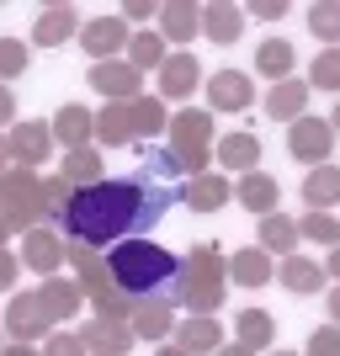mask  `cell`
<instances>
[{
    "mask_svg": "<svg viewBox=\"0 0 340 356\" xmlns=\"http://www.w3.org/2000/svg\"><path fill=\"white\" fill-rule=\"evenodd\" d=\"M138 154L144 165L133 176H106L70 197V208L59 213V234H70V245L112 250L122 239H144L170 213V202L186 197V170L170 149H138Z\"/></svg>",
    "mask_w": 340,
    "mask_h": 356,
    "instance_id": "cell-1",
    "label": "cell"
},
{
    "mask_svg": "<svg viewBox=\"0 0 340 356\" xmlns=\"http://www.w3.org/2000/svg\"><path fill=\"white\" fill-rule=\"evenodd\" d=\"M106 266H112V287H122L138 303V298H170L181 255H170L154 239H122L106 250Z\"/></svg>",
    "mask_w": 340,
    "mask_h": 356,
    "instance_id": "cell-2",
    "label": "cell"
},
{
    "mask_svg": "<svg viewBox=\"0 0 340 356\" xmlns=\"http://www.w3.org/2000/svg\"><path fill=\"white\" fill-rule=\"evenodd\" d=\"M223 293H229V255L202 239V245H192V250L181 255L170 303L186 309V314H218L223 309Z\"/></svg>",
    "mask_w": 340,
    "mask_h": 356,
    "instance_id": "cell-3",
    "label": "cell"
},
{
    "mask_svg": "<svg viewBox=\"0 0 340 356\" xmlns=\"http://www.w3.org/2000/svg\"><path fill=\"white\" fill-rule=\"evenodd\" d=\"M170 154L181 160L186 181L207 176V165H213V112L207 106H181L170 118Z\"/></svg>",
    "mask_w": 340,
    "mask_h": 356,
    "instance_id": "cell-4",
    "label": "cell"
},
{
    "mask_svg": "<svg viewBox=\"0 0 340 356\" xmlns=\"http://www.w3.org/2000/svg\"><path fill=\"white\" fill-rule=\"evenodd\" d=\"M0 218L11 223L16 234H32V229H43V176L38 170H22L11 165L6 176H0Z\"/></svg>",
    "mask_w": 340,
    "mask_h": 356,
    "instance_id": "cell-5",
    "label": "cell"
},
{
    "mask_svg": "<svg viewBox=\"0 0 340 356\" xmlns=\"http://www.w3.org/2000/svg\"><path fill=\"white\" fill-rule=\"evenodd\" d=\"M330 149H335V128H330L325 118H309V112H303V118L287 128V154L303 160L309 170L314 165H330Z\"/></svg>",
    "mask_w": 340,
    "mask_h": 356,
    "instance_id": "cell-6",
    "label": "cell"
},
{
    "mask_svg": "<svg viewBox=\"0 0 340 356\" xmlns=\"http://www.w3.org/2000/svg\"><path fill=\"white\" fill-rule=\"evenodd\" d=\"M128 43H133V32H128V22H122V16H90L86 27H80V48H86L96 64L122 59V54H128Z\"/></svg>",
    "mask_w": 340,
    "mask_h": 356,
    "instance_id": "cell-7",
    "label": "cell"
},
{
    "mask_svg": "<svg viewBox=\"0 0 340 356\" xmlns=\"http://www.w3.org/2000/svg\"><path fill=\"white\" fill-rule=\"evenodd\" d=\"M90 90L106 96V102H138L144 96V70H133L128 59H106V64H90Z\"/></svg>",
    "mask_w": 340,
    "mask_h": 356,
    "instance_id": "cell-8",
    "label": "cell"
},
{
    "mask_svg": "<svg viewBox=\"0 0 340 356\" xmlns=\"http://www.w3.org/2000/svg\"><path fill=\"white\" fill-rule=\"evenodd\" d=\"M6 144H11V165L38 170V165L54 154V128H48L43 118H27V122H16L11 134H6Z\"/></svg>",
    "mask_w": 340,
    "mask_h": 356,
    "instance_id": "cell-9",
    "label": "cell"
},
{
    "mask_svg": "<svg viewBox=\"0 0 340 356\" xmlns=\"http://www.w3.org/2000/svg\"><path fill=\"white\" fill-rule=\"evenodd\" d=\"M207 106H213V112H250L255 106V80L245 70H213V80H207Z\"/></svg>",
    "mask_w": 340,
    "mask_h": 356,
    "instance_id": "cell-10",
    "label": "cell"
},
{
    "mask_svg": "<svg viewBox=\"0 0 340 356\" xmlns=\"http://www.w3.org/2000/svg\"><path fill=\"white\" fill-rule=\"evenodd\" d=\"M170 325H176V303H170V298H138L133 319H128L133 341H154V346L170 341Z\"/></svg>",
    "mask_w": 340,
    "mask_h": 356,
    "instance_id": "cell-11",
    "label": "cell"
},
{
    "mask_svg": "<svg viewBox=\"0 0 340 356\" xmlns=\"http://www.w3.org/2000/svg\"><path fill=\"white\" fill-rule=\"evenodd\" d=\"M64 255H70V245H64L54 229H32V234H22V266L38 271V277H54V271L64 266Z\"/></svg>",
    "mask_w": 340,
    "mask_h": 356,
    "instance_id": "cell-12",
    "label": "cell"
},
{
    "mask_svg": "<svg viewBox=\"0 0 340 356\" xmlns=\"http://www.w3.org/2000/svg\"><path fill=\"white\" fill-rule=\"evenodd\" d=\"M80 11L74 6H43L38 22H32V48H64L70 38H80Z\"/></svg>",
    "mask_w": 340,
    "mask_h": 356,
    "instance_id": "cell-13",
    "label": "cell"
},
{
    "mask_svg": "<svg viewBox=\"0 0 340 356\" xmlns=\"http://www.w3.org/2000/svg\"><path fill=\"white\" fill-rule=\"evenodd\" d=\"M43 330H48V314L38 303V293H11V303H6V335L16 346H32Z\"/></svg>",
    "mask_w": 340,
    "mask_h": 356,
    "instance_id": "cell-14",
    "label": "cell"
},
{
    "mask_svg": "<svg viewBox=\"0 0 340 356\" xmlns=\"http://www.w3.org/2000/svg\"><path fill=\"white\" fill-rule=\"evenodd\" d=\"M64 266L74 271L80 293H90V298H102L106 287H112V266H106V250H90V245H70Z\"/></svg>",
    "mask_w": 340,
    "mask_h": 356,
    "instance_id": "cell-15",
    "label": "cell"
},
{
    "mask_svg": "<svg viewBox=\"0 0 340 356\" xmlns=\"http://www.w3.org/2000/svg\"><path fill=\"white\" fill-rule=\"evenodd\" d=\"M80 346H86V356H128L133 351V330L122 319H86Z\"/></svg>",
    "mask_w": 340,
    "mask_h": 356,
    "instance_id": "cell-16",
    "label": "cell"
},
{
    "mask_svg": "<svg viewBox=\"0 0 340 356\" xmlns=\"http://www.w3.org/2000/svg\"><path fill=\"white\" fill-rule=\"evenodd\" d=\"M197 86H202V59L197 54H170L160 64V96L165 102H186Z\"/></svg>",
    "mask_w": 340,
    "mask_h": 356,
    "instance_id": "cell-17",
    "label": "cell"
},
{
    "mask_svg": "<svg viewBox=\"0 0 340 356\" xmlns=\"http://www.w3.org/2000/svg\"><path fill=\"white\" fill-rule=\"evenodd\" d=\"M234 202H239L245 213H255V218L277 213V202H282L277 176H266V170H250V176H239V181H234Z\"/></svg>",
    "mask_w": 340,
    "mask_h": 356,
    "instance_id": "cell-18",
    "label": "cell"
},
{
    "mask_svg": "<svg viewBox=\"0 0 340 356\" xmlns=\"http://www.w3.org/2000/svg\"><path fill=\"white\" fill-rule=\"evenodd\" d=\"M213 154H218V165H223V170H239V176L261 170V138H255V134H245V128L223 134L218 144H213Z\"/></svg>",
    "mask_w": 340,
    "mask_h": 356,
    "instance_id": "cell-19",
    "label": "cell"
},
{
    "mask_svg": "<svg viewBox=\"0 0 340 356\" xmlns=\"http://www.w3.org/2000/svg\"><path fill=\"white\" fill-rule=\"evenodd\" d=\"M176 346L186 356H213L223 346V325L213 319V314H192V319H181V325H176Z\"/></svg>",
    "mask_w": 340,
    "mask_h": 356,
    "instance_id": "cell-20",
    "label": "cell"
},
{
    "mask_svg": "<svg viewBox=\"0 0 340 356\" xmlns=\"http://www.w3.org/2000/svg\"><path fill=\"white\" fill-rule=\"evenodd\" d=\"M48 128H54V144H64V154H70V149H86L90 138H96V118H90L80 102L59 106V118L48 122Z\"/></svg>",
    "mask_w": 340,
    "mask_h": 356,
    "instance_id": "cell-21",
    "label": "cell"
},
{
    "mask_svg": "<svg viewBox=\"0 0 340 356\" xmlns=\"http://www.w3.org/2000/svg\"><path fill=\"white\" fill-rule=\"evenodd\" d=\"M266 118H277V122H287V128H293L298 118H303V106H309V80H282V86H271L266 90Z\"/></svg>",
    "mask_w": 340,
    "mask_h": 356,
    "instance_id": "cell-22",
    "label": "cell"
},
{
    "mask_svg": "<svg viewBox=\"0 0 340 356\" xmlns=\"http://www.w3.org/2000/svg\"><path fill=\"white\" fill-rule=\"evenodd\" d=\"M197 32H202V6H192V0L160 6V38L165 43H192Z\"/></svg>",
    "mask_w": 340,
    "mask_h": 356,
    "instance_id": "cell-23",
    "label": "cell"
},
{
    "mask_svg": "<svg viewBox=\"0 0 340 356\" xmlns=\"http://www.w3.org/2000/svg\"><path fill=\"white\" fill-rule=\"evenodd\" d=\"M38 303H43L48 325H54V319H74V314H80V282H74V277H43Z\"/></svg>",
    "mask_w": 340,
    "mask_h": 356,
    "instance_id": "cell-24",
    "label": "cell"
},
{
    "mask_svg": "<svg viewBox=\"0 0 340 356\" xmlns=\"http://www.w3.org/2000/svg\"><path fill=\"white\" fill-rule=\"evenodd\" d=\"M277 282L293 298H314V293H325V266H319V261H303V255H287L277 266Z\"/></svg>",
    "mask_w": 340,
    "mask_h": 356,
    "instance_id": "cell-25",
    "label": "cell"
},
{
    "mask_svg": "<svg viewBox=\"0 0 340 356\" xmlns=\"http://www.w3.org/2000/svg\"><path fill=\"white\" fill-rule=\"evenodd\" d=\"M229 282H239V287H266V282H277V266H271V255L261 250V245H250V250H234V255H229Z\"/></svg>",
    "mask_w": 340,
    "mask_h": 356,
    "instance_id": "cell-26",
    "label": "cell"
},
{
    "mask_svg": "<svg viewBox=\"0 0 340 356\" xmlns=\"http://www.w3.org/2000/svg\"><path fill=\"white\" fill-rule=\"evenodd\" d=\"M202 32H207L218 48L239 43V32H245V11H239V6H229V0H213V6H202Z\"/></svg>",
    "mask_w": 340,
    "mask_h": 356,
    "instance_id": "cell-27",
    "label": "cell"
},
{
    "mask_svg": "<svg viewBox=\"0 0 340 356\" xmlns=\"http://www.w3.org/2000/svg\"><path fill=\"white\" fill-rule=\"evenodd\" d=\"M303 202L309 213H330L340 202V165H314L303 176Z\"/></svg>",
    "mask_w": 340,
    "mask_h": 356,
    "instance_id": "cell-28",
    "label": "cell"
},
{
    "mask_svg": "<svg viewBox=\"0 0 340 356\" xmlns=\"http://www.w3.org/2000/svg\"><path fill=\"white\" fill-rule=\"evenodd\" d=\"M181 202H186L192 213H218L223 202H234V186H229L223 176H213V170H207V176L186 181V197H181Z\"/></svg>",
    "mask_w": 340,
    "mask_h": 356,
    "instance_id": "cell-29",
    "label": "cell"
},
{
    "mask_svg": "<svg viewBox=\"0 0 340 356\" xmlns=\"http://www.w3.org/2000/svg\"><path fill=\"white\" fill-rule=\"evenodd\" d=\"M298 218H287V213H266V218H261V250L266 255H282V261H287V255H298Z\"/></svg>",
    "mask_w": 340,
    "mask_h": 356,
    "instance_id": "cell-30",
    "label": "cell"
},
{
    "mask_svg": "<svg viewBox=\"0 0 340 356\" xmlns=\"http://www.w3.org/2000/svg\"><path fill=\"white\" fill-rule=\"evenodd\" d=\"M293 64H298V54H293V43H287V38H266V43L255 48V70L266 74L271 86L293 80Z\"/></svg>",
    "mask_w": 340,
    "mask_h": 356,
    "instance_id": "cell-31",
    "label": "cell"
},
{
    "mask_svg": "<svg viewBox=\"0 0 340 356\" xmlns=\"http://www.w3.org/2000/svg\"><path fill=\"white\" fill-rule=\"evenodd\" d=\"M64 181H70L74 192H86V186H96V181H106V165H102V149H70L64 154Z\"/></svg>",
    "mask_w": 340,
    "mask_h": 356,
    "instance_id": "cell-32",
    "label": "cell"
},
{
    "mask_svg": "<svg viewBox=\"0 0 340 356\" xmlns=\"http://www.w3.org/2000/svg\"><path fill=\"white\" fill-rule=\"evenodd\" d=\"M234 335H239V346H250V351H271V341H277V314L245 309L234 319Z\"/></svg>",
    "mask_w": 340,
    "mask_h": 356,
    "instance_id": "cell-33",
    "label": "cell"
},
{
    "mask_svg": "<svg viewBox=\"0 0 340 356\" xmlns=\"http://www.w3.org/2000/svg\"><path fill=\"white\" fill-rule=\"evenodd\" d=\"M96 138H102L106 149L133 144V112H128V102H112V106H102V118H96Z\"/></svg>",
    "mask_w": 340,
    "mask_h": 356,
    "instance_id": "cell-34",
    "label": "cell"
},
{
    "mask_svg": "<svg viewBox=\"0 0 340 356\" xmlns=\"http://www.w3.org/2000/svg\"><path fill=\"white\" fill-rule=\"evenodd\" d=\"M128 112H133V144H149V138H160L170 128L160 96H138V102H128Z\"/></svg>",
    "mask_w": 340,
    "mask_h": 356,
    "instance_id": "cell-35",
    "label": "cell"
},
{
    "mask_svg": "<svg viewBox=\"0 0 340 356\" xmlns=\"http://www.w3.org/2000/svg\"><path fill=\"white\" fill-rule=\"evenodd\" d=\"M309 32L319 43L340 48V0H314L309 6Z\"/></svg>",
    "mask_w": 340,
    "mask_h": 356,
    "instance_id": "cell-36",
    "label": "cell"
},
{
    "mask_svg": "<svg viewBox=\"0 0 340 356\" xmlns=\"http://www.w3.org/2000/svg\"><path fill=\"white\" fill-rule=\"evenodd\" d=\"M165 59H170V54H165L160 32H133V43H128V64H133V70H160Z\"/></svg>",
    "mask_w": 340,
    "mask_h": 356,
    "instance_id": "cell-37",
    "label": "cell"
},
{
    "mask_svg": "<svg viewBox=\"0 0 340 356\" xmlns=\"http://www.w3.org/2000/svg\"><path fill=\"white\" fill-rule=\"evenodd\" d=\"M298 234L335 250V245H340V218H335V213H303V218H298Z\"/></svg>",
    "mask_w": 340,
    "mask_h": 356,
    "instance_id": "cell-38",
    "label": "cell"
},
{
    "mask_svg": "<svg viewBox=\"0 0 340 356\" xmlns=\"http://www.w3.org/2000/svg\"><path fill=\"white\" fill-rule=\"evenodd\" d=\"M27 59H32V43H22V38H0V86H11L16 74H27Z\"/></svg>",
    "mask_w": 340,
    "mask_h": 356,
    "instance_id": "cell-39",
    "label": "cell"
},
{
    "mask_svg": "<svg viewBox=\"0 0 340 356\" xmlns=\"http://www.w3.org/2000/svg\"><path fill=\"white\" fill-rule=\"evenodd\" d=\"M309 90H335L340 96V48H325V54L309 64Z\"/></svg>",
    "mask_w": 340,
    "mask_h": 356,
    "instance_id": "cell-40",
    "label": "cell"
},
{
    "mask_svg": "<svg viewBox=\"0 0 340 356\" xmlns=\"http://www.w3.org/2000/svg\"><path fill=\"white\" fill-rule=\"evenodd\" d=\"M70 197H74V186L64 176H43V218L59 223V213L70 208Z\"/></svg>",
    "mask_w": 340,
    "mask_h": 356,
    "instance_id": "cell-41",
    "label": "cell"
},
{
    "mask_svg": "<svg viewBox=\"0 0 340 356\" xmlns=\"http://www.w3.org/2000/svg\"><path fill=\"white\" fill-rule=\"evenodd\" d=\"M303 356H340V325H319L309 335V351Z\"/></svg>",
    "mask_w": 340,
    "mask_h": 356,
    "instance_id": "cell-42",
    "label": "cell"
},
{
    "mask_svg": "<svg viewBox=\"0 0 340 356\" xmlns=\"http://www.w3.org/2000/svg\"><path fill=\"white\" fill-rule=\"evenodd\" d=\"M43 356H86V346H80V335H48Z\"/></svg>",
    "mask_w": 340,
    "mask_h": 356,
    "instance_id": "cell-43",
    "label": "cell"
},
{
    "mask_svg": "<svg viewBox=\"0 0 340 356\" xmlns=\"http://www.w3.org/2000/svg\"><path fill=\"white\" fill-rule=\"evenodd\" d=\"M16 277H22V255L0 250V293H11V287H16Z\"/></svg>",
    "mask_w": 340,
    "mask_h": 356,
    "instance_id": "cell-44",
    "label": "cell"
},
{
    "mask_svg": "<svg viewBox=\"0 0 340 356\" xmlns=\"http://www.w3.org/2000/svg\"><path fill=\"white\" fill-rule=\"evenodd\" d=\"M245 16H255V22H282V16H287V0H255Z\"/></svg>",
    "mask_w": 340,
    "mask_h": 356,
    "instance_id": "cell-45",
    "label": "cell"
},
{
    "mask_svg": "<svg viewBox=\"0 0 340 356\" xmlns=\"http://www.w3.org/2000/svg\"><path fill=\"white\" fill-rule=\"evenodd\" d=\"M149 16H160V6H154V0H128L122 22H149Z\"/></svg>",
    "mask_w": 340,
    "mask_h": 356,
    "instance_id": "cell-46",
    "label": "cell"
},
{
    "mask_svg": "<svg viewBox=\"0 0 340 356\" xmlns=\"http://www.w3.org/2000/svg\"><path fill=\"white\" fill-rule=\"evenodd\" d=\"M0 128H16V96H11V86H0Z\"/></svg>",
    "mask_w": 340,
    "mask_h": 356,
    "instance_id": "cell-47",
    "label": "cell"
},
{
    "mask_svg": "<svg viewBox=\"0 0 340 356\" xmlns=\"http://www.w3.org/2000/svg\"><path fill=\"white\" fill-rule=\"evenodd\" d=\"M213 356H255V351H250V346H239V341H223Z\"/></svg>",
    "mask_w": 340,
    "mask_h": 356,
    "instance_id": "cell-48",
    "label": "cell"
},
{
    "mask_svg": "<svg viewBox=\"0 0 340 356\" xmlns=\"http://www.w3.org/2000/svg\"><path fill=\"white\" fill-rule=\"evenodd\" d=\"M325 277H335V287H340V245L330 250V261H325Z\"/></svg>",
    "mask_w": 340,
    "mask_h": 356,
    "instance_id": "cell-49",
    "label": "cell"
},
{
    "mask_svg": "<svg viewBox=\"0 0 340 356\" xmlns=\"http://www.w3.org/2000/svg\"><path fill=\"white\" fill-rule=\"evenodd\" d=\"M0 356H43V351H38V346H16V341H11V346H6Z\"/></svg>",
    "mask_w": 340,
    "mask_h": 356,
    "instance_id": "cell-50",
    "label": "cell"
},
{
    "mask_svg": "<svg viewBox=\"0 0 340 356\" xmlns=\"http://www.w3.org/2000/svg\"><path fill=\"white\" fill-rule=\"evenodd\" d=\"M11 170V144H6V134H0V176Z\"/></svg>",
    "mask_w": 340,
    "mask_h": 356,
    "instance_id": "cell-51",
    "label": "cell"
},
{
    "mask_svg": "<svg viewBox=\"0 0 340 356\" xmlns=\"http://www.w3.org/2000/svg\"><path fill=\"white\" fill-rule=\"evenodd\" d=\"M330 319L340 325V287H330Z\"/></svg>",
    "mask_w": 340,
    "mask_h": 356,
    "instance_id": "cell-52",
    "label": "cell"
},
{
    "mask_svg": "<svg viewBox=\"0 0 340 356\" xmlns=\"http://www.w3.org/2000/svg\"><path fill=\"white\" fill-rule=\"evenodd\" d=\"M154 356H186L181 346H154Z\"/></svg>",
    "mask_w": 340,
    "mask_h": 356,
    "instance_id": "cell-53",
    "label": "cell"
},
{
    "mask_svg": "<svg viewBox=\"0 0 340 356\" xmlns=\"http://www.w3.org/2000/svg\"><path fill=\"white\" fill-rule=\"evenodd\" d=\"M325 122H330V128H335V134H340V96H335V112H330Z\"/></svg>",
    "mask_w": 340,
    "mask_h": 356,
    "instance_id": "cell-54",
    "label": "cell"
},
{
    "mask_svg": "<svg viewBox=\"0 0 340 356\" xmlns=\"http://www.w3.org/2000/svg\"><path fill=\"white\" fill-rule=\"evenodd\" d=\"M11 234H16V229H11L6 218H0V250H6V239H11Z\"/></svg>",
    "mask_w": 340,
    "mask_h": 356,
    "instance_id": "cell-55",
    "label": "cell"
},
{
    "mask_svg": "<svg viewBox=\"0 0 340 356\" xmlns=\"http://www.w3.org/2000/svg\"><path fill=\"white\" fill-rule=\"evenodd\" d=\"M271 356H298V351H271Z\"/></svg>",
    "mask_w": 340,
    "mask_h": 356,
    "instance_id": "cell-56",
    "label": "cell"
},
{
    "mask_svg": "<svg viewBox=\"0 0 340 356\" xmlns=\"http://www.w3.org/2000/svg\"><path fill=\"white\" fill-rule=\"evenodd\" d=\"M0 351H6V346H0Z\"/></svg>",
    "mask_w": 340,
    "mask_h": 356,
    "instance_id": "cell-57",
    "label": "cell"
}]
</instances>
